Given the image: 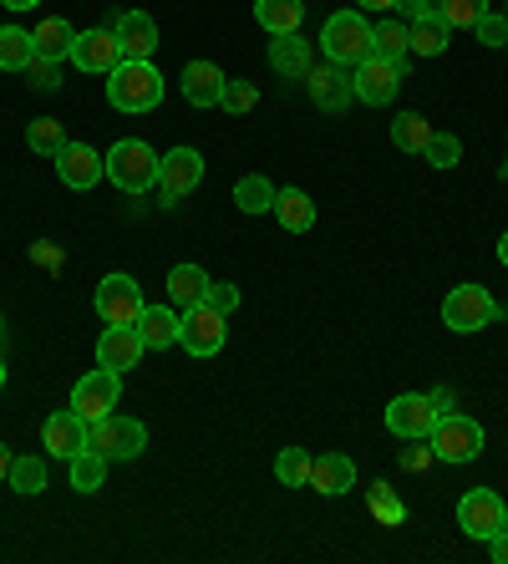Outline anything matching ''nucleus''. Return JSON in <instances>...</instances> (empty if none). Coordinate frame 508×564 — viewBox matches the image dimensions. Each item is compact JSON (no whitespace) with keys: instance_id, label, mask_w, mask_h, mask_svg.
I'll return each mask as SVG.
<instances>
[{"instance_id":"obj_14","label":"nucleus","mask_w":508,"mask_h":564,"mask_svg":"<svg viewBox=\"0 0 508 564\" xmlns=\"http://www.w3.org/2000/svg\"><path fill=\"white\" fill-rule=\"evenodd\" d=\"M52 163H56V178H62L66 188H77V194H87V188H97L107 178V163L91 143H66Z\"/></svg>"},{"instance_id":"obj_2","label":"nucleus","mask_w":508,"mask_h":564,"mask_svg":"<svg viewBox=\"0 0 508 564\" xmlns=\"http://www.w3.org/2000/svg\"><path fill=\"white\" fill-rule=\"evenodd\" d=\"M102 163H107V184L138 198V194H148V188H158V163H163V158H158L143 138H122V143H112L102 153Z\"/></svg>"},{"instance_id":"obj_26","label":"nucleus","mask_w":508,"mask_h":564,"mask_svg":"<svg viewBox=\"0 0 508 564\" xmlns=\"http://www.w3.org/2000/svg\"><path fill=\"white\" fill-rule=\"evenodd\" d=\"M255 21L264 36H295L305 21V0H255Z\"/></svg>"},{"instance_id":"obj_46","label":"nucleus","mask_w":508,"mask_h":564,"mask_svg":"<svg viewBox=\"0 0 508 564\" xmlns=\"http://www.w3.org/2000/svg\"><path fill=\"white\" fill-rule=\"evenodd\" d=\"M488 560H494V564H508V529H498V534L488 539Z\"/></svg>"},{"instance_id":"obj_23","label":"nucleus","mask_w":508,"mask_h":564,"mask_svg":"<svg viewBox=\"0 0 508 564\" xmlns=\"http://www.w3.org/2000/svg\"><path fill=\"white\" fill-rule=\"evenodd\" d=\"M209 270L204 264H194V260H183V264H173L169 270V305L173 311H188V305H198L204 295H209Z\"/></svg>"},{"instance_id":"obj_12","label":"nucleus","mask_w":508,"mask_h":564,"mask_svg":"<svg viewBox=\"0 0 508 564\" xmlns=\"http://www.w3.org/2000/svg\"><path fill=\"white\" fill-rule=\"evenodd\" d=\"M118 397H122V377L118 371H107V367H91L87 377L72 387V412L87 422H102L107 412L118 408Z\"/></svg>"},{"instance_id":"obj_53","label":"nucleus","mask_w":508,"mask_h":564,"mask_svg":"<svg viewBox=\"0 0 508 564\" xmlns=\"http://www.w3.org/2000/svg\"><path fill=\"white\" fill-rule=\"evenodd\" d=\"M0 387H6V356H0Z\"/></svg>"},{"instance_id":"obj_47","label":"nucleus","mask_w":508,"mask_h":564,"mask_svg":"<svg viewBox=\"0 0 508 564\" xmlns=\"http://www.w3.org/2000/svg\"><path fill=\"white\" fill-rule=\"evenodd\" d=\"M397 11H402V21H418L432 11V0H397Z\"/></svg>"},{"instance_id":"obj_16","label":"nucleus","mask_w":508,"mask_h":564,"mask_svg":"<svg viewBox=\"0 0 508 564\" xmlns=\"http://www.w3.org/2000/svg\"><path fill=\"white\" fill-rule=\"evenodd\" d=\"M305 87H311V102L321 107V112H346V107L356 102V87H352V66H311V77H305Z\"/></svg>"},{"instance_id":"obj_36","label":"nucleus","mask_w":508,"mask_h":564,"mask_svg":"<svg viewBox=\"0 0 508 564\" xmlns=\"http://www.w3.org/2000/svg\"><path fill=\"white\" fill-rule=\"evenodd\" d=\"M371 56H397V62H407V21H377L371 26Z\"/></svg>"},{"instance_id":"obj_22","label":"nucleus","mask_w":508,"mask_h":564,"mask_svg":"<svg viewBox=\"0 0 508 564\" xmlns=\"http://www.w3.org/2000/svg\"><path fill=\"white\" fill-rule=\"evenodd\" d=\"M179 330H183V311H173V305H143V315H138V336H143L148 351H173Z\"/></svg>"},{"instance_id":"obj_54","label":"nucleus","mask_w":508,"mask_h":564,"mask_svg":"<svg viewBox=\"0 0 508 564\" xmlns=\"http://www.w3.org/2000/svg\"><path fill=\"white\" fill-rule=\"evenodd\" d=\"M0 341H6V315H0Z\"/></svg>"},{"instance_id":"obj_5","label":"nucleus","mask_w":508,"mask_h":564,"mask_svg":"<svg viewBox=\"0 0 508 564\" xmlns=\"http://www.w3.org/2000/svg\"><path fill=\"white\" fill-rule=\"evenodd\" d=\"M143 285L132 275H122V270H112V275H102V285H97V295H91V311L102 315V326H138V315H143Z\"/></svg>"},{"instance_id":"obj_39","label":"nucleus","mask_w":508,"mask_h":564,"mask_svg":"<svg viewBox=\"0 0 508 564\" xmlns=\"http://www.w3.org/2000/svg\"><path fill=\"white\" fill-rule=\"evenodd\" d=\"M432 169H457V158H463V143H457V132H432L428 148H422Z\"/></svg>"},{"instance_id":"obj_56","label":"nucleus","mask_w":508,"mask_h":564,"mask_svg":"<svg viewBox=\"0 0 508 564\" xmlns=\"http://www.w3.org/2000/svg\"><path fill=\"white\" fill-rule=\"evenodd\" d=\"M504 52H508V46H504Z\"/></svg>"},{"instance_id":"obj_15","label":"nucleus","mask_w":508,"mask_h":564,"mask_svg":"<svg viewBox=\"0 0 508 564\" xmlns=\"http://www.w3.org/2000/svg\"><path fill=\"white\" fill-rule=\"evenodd\" d=\"M118 62H122V46H118V36H112V26L77 31V46H72V66H77V72H87V77H107Z\"/></svg>"},{"instance_id":"obj_24","label":"nucleus","mask_w":508,"mask_h":564,"mask_svg":"<svg viewBox=\"0 0 508 564\" xmlns=\"http://www.w3.org/2000/svg\"><path fill=\"white\" fill-rule=\"evenodd\" d=\"M270 66L280 72L285 82H305L311 77V41H300V31L295 36H274L270 41Z\"/></svg>"},{"instance_id":"obj_8","label":"nucleus","mask_w":508,"mask_h":564,"mask_svg":"<svg viewBox=\"0 0 508 564\" xmlns=\"http://www.w3.org/2000/svg\"><path fill=\"white\" fill-rule=\"evenodd\" d=\"M428 443L437 453V463H473L483 453V427L473 417H463V412H447V417H437Z\"/></svg>"},{"instance_id":"obj_10","label":"nucleus","mask_w":508,"mask_h":564,"mask_svg":"<svg viewBox=\"0 0 508 564\" xmlns=\"http://www.w3.org/2000/svg\"><path fill=\"white\" fill-rule=\"evenodd\" d=\"M204 184V153L198 148H173V153H163V163H158V194H163V204H179V198H188L194 188Z\"/></svg>"},{"instance_id":"obj_30","label":"nucleus","mask_w":508,"mask_h":564,"mask_svg":"<svg viewBox=\"0 0 508 564\" xmlns=\"http://www.w3.org/2000/svg\"><path fill=\"white\" fill-rule=\"evenodd\" d=\"M36 62V36L21 26H0V72H26Z\"/></svg>"},{"instance_id":"obj_21","label":"nucleus","mask_w":508,"mask_h":564,"mask_svg":"<svg viewBox=\"0 0 508 564\" xmlns=\"http://www.w3.org/2000/svg\"><path fill=\"white\" fill-rule=\"evenodd\" d=\"M305 488L326 494V499L352 494L356 488V458H346V453H321V458H311V484Z\"/></svg>"},{"instance_id":"obj_42","label":"nucleus","mask_w":508,"mask_h":564,"mask_svg":"<svg viewBox=\"0 0 508 564\" xmlns=\"http://www.w3.org/2000/svg\"><path fill=\"white\" fill-rule=\"evenodd\" d=\"M31 87H41V93H56L62 87V62H46V56H36V62L26 66Z\"/></svg>"},{"instance_id":"obj_35","label":"nucleus","mask_w":508,"mask_h":564,"mask_svg":"<svg viewBox=\"0 0 508 564\" xmlns=\"http://www.w3.org/2000/svg\"><path fill=\"white\" fill-rule=\"evenodd\" d=\"M26 143H31V153H41V158H56L62 153L66 143H72V138H66V128L56 118H36L26 128Z\"/></svg>"},{"instance_id":"obj_50","label":"nucleus","mask_w":508,"mask_h":564,"mask_svg":"<svg viewBox=\"0 0 508 564\" xmlns=\"http://www.w3.org/2000/svg\"><path fill=\"white\" fill-rule=\"evenodd\" d=\"M0 6H6V11H36L41 0H0Z\"/></svg>"},{"instance_id":"obj_41","label":"nucleus","mask_w":508,"mask_h":564,"mask_svg":"<svg viewBox=\"0 0 508 564\" xmlns=\"http://www.w3.org/2000/svg\"><path fill=\"white\" fill-rule=\"evenodd\" d=\"M473 36H478L483 46H508V15L498 11V6H488V11L473 21Z\"/></svg>"},{"instance_id":"obj_32","label":"nucleus","mask_w":508,"mask_h":564,"mask_svg":"<svg viewBox=\"0 0 508 564\" xmlns=\"http://www.w3.org/2000/svg\"><path fill=\"white\" fill-rule=\"evenodd\" d=\"M6 484H11L21 499H36L41 488H46V458H36V453H26V458H11Z\"/></svg>"},{"instance_id":"obj_11","label":"nucleus","mask_w":508,"mask_h":564,"mask_svg":"<svg viewBox=\"0 0 508 564\" xmlns=\"http://www.w3.org/2000/svg\"><path fill=\"white\" fill-rule=\"evenodd\" d=\"M229 336V315H219L209 301H198L183 311V330H179V346L188 356H214Z\"/></svg>"},{"instance_id":"obj_52","label":"nucleus","mask_w":508,"mask_h":564,"mask_svg":"<svg viewBox=\"0 0 508 564\" xmlns=\"http://www.w3.org/2000/svg\"><path fill=\"white\" fill-rule=\"evenodd\" d=\"M498 260H504V270H508V229L498 235Z\"/></svg>"},{"instance_id":"obj_4","label":"nucleus","mask_w":508,"mask_h":564,"mask_svg":"<svg viewBox=\"0 0 508 564\" xmlns=\"http://www.w3.org/2000/svg\"><path fill=\"white\" fill-rule=\"evenodd\" d=\"M498 315H504V305H498L483 285H453L443 301V326L457 330V336H473V330L494 326Z\"/></svg>"},{"instance_id":"obj_40","label":"nucleus","mask_w":508,"mask_h":564,"mask_svg":"<svg viewBox=\"0 0 508 564\" xmlns=\"http://www.w3.org/2000/svg\"><path fill=\"white\" fill-rule=\"evenodd\" d=\"M224 112H235V118H245V112H255L260 107V93H255V82L245 77H229V87H224Z\"/></svg>"},{"instance_id":"obj_25","label":"nucleus","mask_w":508,"mask_h":564,"mask_svg":"<svg viewBox=\"0 0 508 564\" xmlns=\"http://www.w3.org/2000/svg\"><path fill=\"white\" fill-rule=\"evenodd\" d=\"M447 21L437 15V6H432L428 15H418V21H407V52L412 56H443L447 52Z\"/></svg>"},{"instance_id":"obj_17","label":"nucleus","mask_w":508,"mask_h":564,"mask_svg":"<svg viewBox=\"0 0 508 564\" xmlns=\"http://www.w3.org/2000/svg\"><path fill=\"white\" fill-rule=\"evenodd\" d=\"M143 336H138V326H107L102 336H97V367L118 371V377H128L132 367H143Z\"/></svg>"},{"instance_id":"obj_29","label":"nucleus","mask_w":508,"mask_h":564,"mask_svg":"<svg viewBox=\"0 0 508 564\" xmlns=\"http://www.w3.org/2000/svg\"><path fill=\"white\" fill-rule=\"evenodd\" d=\"M66 478H72L77 494H97V488L107 484V458L97 447H82L77 458H66Z\"/></svg>"},{"instance_id":"obj_37","label":"nucleus","mask_w":508,"mask_h":564,"mask_svg":"<svg viewBox=\"0 0 508 564\" xmlns=\"http://www.w3.org/2000/svg\"><path fill=\"white\" fill-rule=\"evenodd\" d=\"M274 478L285 488H305L311 484V453L305 447H280V458H274Z\"/></svg>"},{"instance_id":"obj_49","label":"nucleus","mask_w":508,"mask_h":564,"mask_svg":"<svg viewBox=\"0 0 508 564\" xmlns=\"http://www.w3.org/2000/svg\"><path fill=\"white\" fill-rule=\"evenodd\" d=\"M356 11H397V0H356Z\"/></svg>"},{"instance_id":"obj_48","label":"nucleus","mask_w":508,"mask_h":564,"mask_svg":"<svg viewBox=\"0 0 508 564\" xmlns=\"http://www.w3.org/2000/svg\"><path fill=\"white\" fill-rule=\"evenodd\" d=\"M31 254H36V264H52V270H56V264H62V254H56L52 245H36V250H31Z\"/></svg>"},{"instance_id":"obj_55","label":"nucleus","mask_w":508,"mask_h":564,"mask_svg":"<svg viewBox=\"0 0 508 564\" xmlns=\"http://www.w3.org/2000/svg\"><path fill=\"white\" fill-rule=\"evenodd\" d=\"M504 15H508V6H504Z\"/></svg>"},{"instance_id":"obj_28","label":"nucleus","mask_w":508,"mask_h":564,"mask_svg":"<svg viewBox=\"0 0 508 564\" xmlns=\"http://www.w3.org/2000/svg\"><path fill=\"white\" fill-rule=\"evenodd\" d=\"M270 214L280 219V229H285V235H305V229L315 224V204H311V194H305V188H280Z\"/></svg>"},{"instance_id":"obj_44","label":"nucleus","mask_w":508,"mask_h":564,"mask_svg":"<svg viewBox=\"0 0 508 564\" xmlns=\"http://www.w3.org/2000/svg\"><path fill=\"white\" fill-rule=\"evenodd\" d=\"M204 301H209L219 315H235L239 311V285H209V295H204Z\"/></svg>"},{"instance_id":"obj_31","label":"nucleus","mask_w":508,"mask_h":564,"mask_svg":"<svg viewBox=\"0 0 508 564\" xmlns=\"http://www.w3.org/2000/svg\"><path fill=\"white\" fill-rule=\"evenodd\" d=\"M274 194H280V188H274L264 173H245V178L235 184V209L239 214H270Z\"/></svg>"},{"instance_id":"obj_6","label":"nucleus","mask_w":508,"mask_h":564,"mask_svg":"<svg viewBox=\"0 0 508 564\" xmlns=\"http://www.w3.org/2000/svg\"><path fill=\"white\" fill-rule=\"evenodd\" d=\"M402 82H407V62H397V56H366V62L352 66L356 102L366 107H387L391 97L402 93Z\"/></svg>"},{"instance_id":"obj_13","label":"nucleus","mask_w":508,"mask_h":564,"mask_svg":"<svg viewBox=\"0 0 508 564\" xmlns=\"http://www.w3.org/2000/svg\"><path fill=\"white\" fill-rule=\"evenodd\" d=\"M437 427V408H432L428 392H402L387 402V433L412 443V437H428Z\"/></svg>"},{"instance_id":"obj_38","label":"nucleus","mask_w":508,"mask_h":564,"mask_svg":"<svg viewBox=\"0 0 508 564\" xmlns=\"http://www.w3.org/2000/svg\"><path fill=\"white\" fill-rule=\"evenodd\" d=\"M483 11H488V0H437V15L447 21V31H473Z\"/></svg>"},{"instance_id":"obj_20","label":"nucleus","mask_w":508,"mask_h":564,"mask_svg":"<svg viewBox=\"0 0 508 564\" xmlns=\"http://www.w3.org/2000/svg\"><path fill=\"white\" fill-rule=\"evenodd\" d=\"M224 87H229V77H224L214 62H188L179 77V93L188 107H219L224 102Z\"/></svg>"},{"instance_id":"obj_9","label":"nucleus","mask_w":508,"mask_h":564,"mask_svg":"<svg viewBox=\"0 0 508 564\" xmlns=\"http://www.w3.org/2000/svg\"><path fill=\"white\" fill-rule=\"evenodd\" d=\"M457 529L468 539H483V544H488L498 529H508L504 499H498L494 488H468V494L457 499Z\"/></svg>"},{"instance_id":"obj_51","label":"nucleus","mask_w":508,"mask_h":564,"mask_svg":"<svg viewBox=\"0 0 508 564\" xmlns=\"http://www.w3.org/2000/svg\"><path fill=\"white\" fill-rule=\"evenodd\" d=\"M6 473H11V447L0 443V484H6Z\"/></svg>"},{"instance_id":"obj_1","label":"nucleus","mask_w":508,"mask_h":564,"mask_svg":"<svg viewBox=\"0 0 508 564\" xmlns=\"http://www.w3.org/2000/svg\"><path fill=\"white\" fill-rule=\"evenodd\" d=\"M107 102L118 112H153L163 102V72L153 62H118L107 72Z\"/></svg>"},{"instance_id":"obj_43","label":"nucleus","mask_w":508,"mask_h":564,"mask_svg":"<svg viewBox=\"0 0 508 564\" xmlns=\"http://www.w3.org/2000/svg\"><path fill=\"white\" fill-rule=\"evenodd\" d=\"M397 463H402L407 473H422V468H432V463H437V453H432L428 437H412V447H402V458H397Z\"/></svg>"},{"instance_id":"obj_19","label":"nucleus","mask_w":508,"mask_h":564,"mask_svg":"<svg viewBox=\"0 0 508 564\" xmlns=\"http://www.w3.org/2000/svg\"><path fill=\"white\" fill-rule=\"evenodd\" d=\"M41 443L52 447V458H77L82 447H91V422L77 417V412H52V417L41 422Z\"/></svg>"},{"instance_id":"obj_33","label":"nucleus","mask_w":508,"mask_h":564,"mask_svg":"<svg viewBox=\"0 0 508 564\" xmlns=\"http://www.w3.org/2000/svg\"><path fill=\"white\" fill-rule=\"evenodd\" d=\"M366 509H371V519H377V524H391V529L407 524V503L397 499V488L381 484V478L366 488Z\"/></svg>"},{"instance_id":"obj_45","label":"nucleus","mask_w":508,"mask_h":564,"mask_svg":"<svg viewBox=\"0 0 508 564\" xmlns=\"http://www.w3.org/2000/svg\"><path fill=\"white\" fill-rule=\"evenodd\" d=\"M432 408H437V417H447V412H457V397H453V387H432Z\"/></svg>"},{"instance_id":"obj_27","label":"nucleus","mask_w":508,"mask_h":564,"mask_svg":"<svg viewBox=\"0 0 508 564\" xmlns=\"http://www.w3.org/2000/svg\"><path fill=\"white\" fill-rule=\"evenodd\" d=\"M31 36H36V56H46V62H72V46H77V26H72V21L46 15Z\"/></svg>"},{"instance_id":"obj_34","label":"nucleus","mask_w":508,"mask_h":564,"mask_svg":"<svg viewBox=\"0 0 508 564\" xmlns=\"http://www.w3.org/2000/svg\"><path fill=\"white\" fill-rule=\"evenodd\" d=\"M432 132H437V128H432V122L422 118V112H402V118L391 122V143L402 148V153H422Z\"/></svg>"},{"instance_id":"obj_18","label":"nucleus","mask_w":508,"mask_h":564,"mask_svg":"<svg viewBox=\"0 0 508 564\" xmlns=\"http://www.w3.org/2000/svg\"><path fill=\"white\" fill-rule=\"evenodd\" d=\"M112 36H118V46H122V62H153V52H158V21L148 11L112 15Z\"/></svg>"},{"instance_id":"obj_3","label":"nucleus","mask_w":508,"mask_h":564,"mask_svg":"<svg viewBox=\"0 0 508 564\" xmlns=\"http://www.w3.org/2000/svg\"><path fill=\"white\" fill-rule=\"evenodd\" d=\"M321 56L336 66H356L371 56V21L366 11H336L321 26Z\"/></svg>"},{"instance_id":"obj_7","label":"nucleus","mask_w":508,"mask_h":564,"mask_svg":"<svg viewBox=\"0 0 508 564\" xmlns=\"http://www.w3.org/2000/svg\"><path fill=\"white\" fill-rule=\"evenodd\" d=\"M91 447L102 453L107 463H132L143 458L148 447V427L138 417H122V412H107L102 422H91Z\"/></svg>"}]
</instances>
